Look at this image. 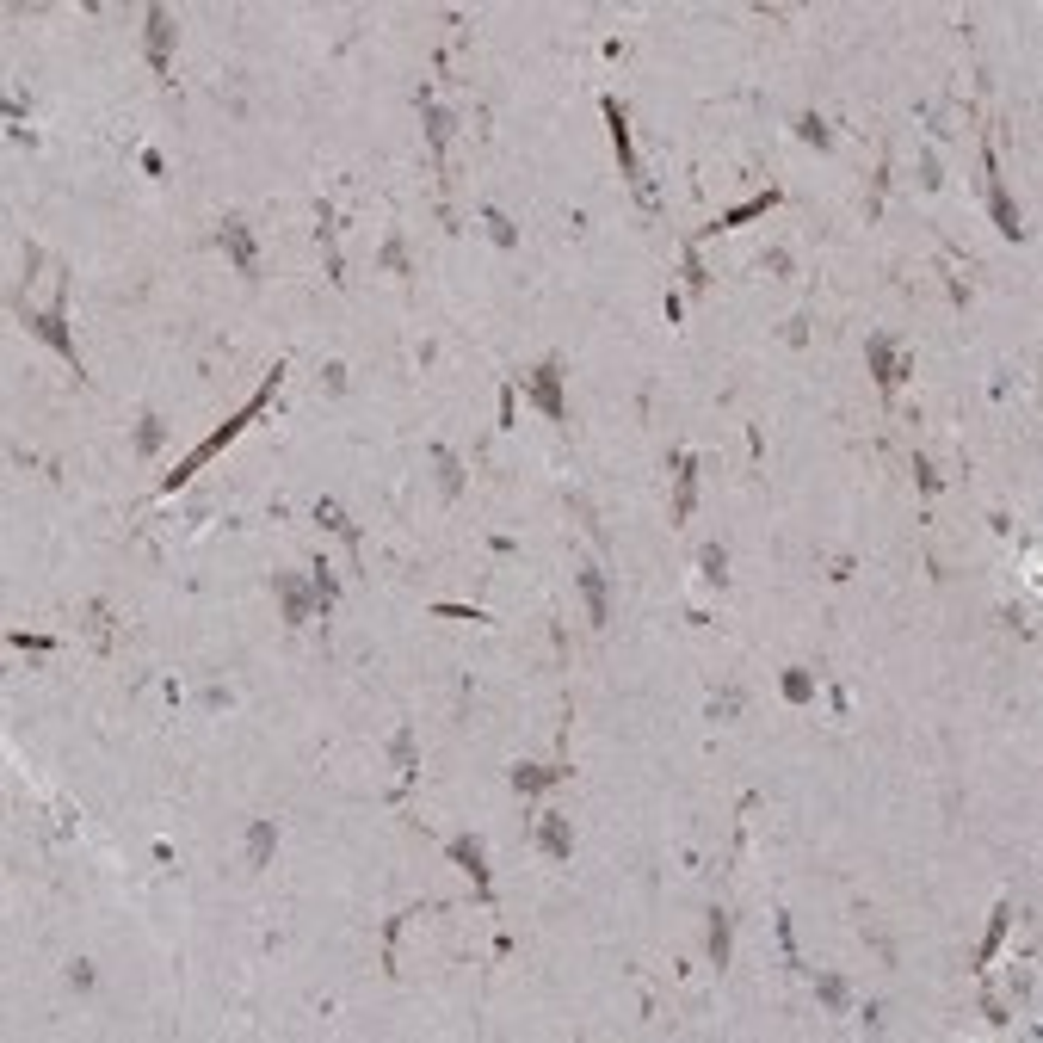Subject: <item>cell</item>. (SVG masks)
Masks as SVG:
<instances>
[{"instance_id":"d6986e66","label":"cell","mask_w":1043,"mask_h":1043,"mask_svg":"<svg viewBox=\"0 0 1043 1043\" xmlns=\"http://www.w3.org/2000/svg\"><path fill=\"white\" fill-rule=\"evenodd\" d=\"M272 852H278V821H254V834H247V865L266 871Z\"/></svg>"},{"instance_id":"30bf717a","label":"cell","mask_w":1043,"mask_h":1043,"mask_svg":"<svg viewBox=\"0 0 1043 1043\" xmlns=\"http://www.w3.org/2000/svg\"><path fill=\"white\" fill-rule=\"evenodd\" d=\"M692 500H698V457L673 451V519H692Z\"/></svg>"},{"instance_id":"6da1fadb","label":"cell","mask_w":1043,"mask_h":1043,"mask_svg":"<svg viewBox=\"0 0 1043 1043\" xmlns=\"http://www.w3.org/2000/svg\"><path fill=\"white\" fill-rule=\"evenodd\" d=\"M278 383H284V365H278V371H266V383L254 389V402H247V408H241V414H235L229 426H217V433H210V439H204V445H198L192 457H179V470H173V476H161V494H173L179 482H192V476H198V470H204V463H210V457H217V451H223L229 439H241V433H247V426H254V420L266 414V402H272V395H278Z\"/></svg>"},{"instance_id":"f1b7e54d","label":"cell","mask_w":1043,"mask_h":1043,"mask_svg":"<svg viewBox=\"0 0 1043 1043\" xmlns=\"http://www.w3.org/2000/svg\"><path fill=\"white\" fill-rule=\"evenodd\" d=\"M741 710H747V692H741V686H729V692L710 698V716H716V723H729V716H741Z\"/></svg>"},{"instance_id":"2e32d148","label":"cell","mask_w":1043,"mask_h":1043,"mask_svg":"<svg viewBox=\"0 0 1043 1043\" xmlns=\"http://www.w3.org/2000/svg\"><path fill=\"white\" fill-rule=\"evenodd\" d=\"M426 457H433V476H439V494H445V500H457V494H463V482H470V476H463V463H457V451H445V445H433V451H426Z\"/></svg>"},{"instance_id":"5bb4252c","label":"cell","mask_w":1043,"mask_h":1043,"mask_svg":"<svg viewBox=\"0 0 1043 1043\" xmlns=\"http://www.w3.org/2000/svg\"><path fill=\"white\" fill-rule=\"evenodd\" d=\"M420 118H426V142H433V155L445 161V149H451V112L445 105H433V93L420 87Z\"/></svg>"},{"instance_id":"cb8c5ba5","label":"cell","mask_w":1043,"mask_h":1043,"mask_svg":"<svg viewBox=\"0 0 1043 1043\" xmlns=\"http://www.w3.org/2000/svg\"><path fill=\"white\" fill-rule=\"evenodd\" d=\"M698 568H704V581H710V587H729V550H723V544H704Z\"/></svg>"},{"instance_id":"277c9868","label":"cell","mask_w":1043,"mask_h":1043,"mask_svg":"<svg viewBox=\"0 0 1043 1043\" xmlns=\"http://www.w3.org/2000/svg\"><path fill=\"white\" fill-rule=\"evenodd\" d=\"M865 365H871L877 389H883V395H895V389H902V377H908V352H902V340H895V334H871V346H865Z\"/></svg>"},{"instance_id":"e575fe53","label":"cell","mask_w":1043,"mask_h":1043,"mask_svg":"<svg viewBox=\"0 0 1043 1043\" xmlns=\"http://www.w3.org/2000/svg\"><path fill=\"white\" fill-rule=\"evenodd\" d=\"M321 389L340 395V389H346V365H321Z\"/></svg>"},{"instance_id":"f546056e","label":"cell","mask_w":1043,"mask_h":1043,"mask_svg":"<svg viewBox=\"0 0 1043 1043\" xmlns=\"http://www.w3.org/2000/svg\"><path fill=\"white\" fill-rule=\"evenodd\" d=\"M815 988H821V1000H827V1006H834V1013H846V1006H852V988H846L840 976H821Z\"/></svg>"},{"instance_id":"1f68e13d","label":"cell","mask_w":1043,"mask_h":1043,"mask_svg":"<svg viewBox=\"0 0 1043 1043\" xmlns=\"http://www.w3.org/2000/svg\"><path fill=\"white\" fill-rule=\"evenodd\" d=\"M920 186H926V192L945 186V173H939V161H932V155H920Z\"/></svg>"},{"instance_id":"ffe728a7","label":"cell","mask_w":1043,"mask_h":1043,"mask_svg":"<svg viewBox=\"0 0 1043 1043\" xmlns=\"http://www.w3.org/2000/svg\"><path fill=\"white\" fill-rule=\"evenodd\" d=\"M778 198H784L778 186H772V192H760V198H747V204L723 210V223H716V229H741V223H753V217H766V210H778Z\"/></svg>"},{"instance_id":"83f0119b","label":"cell","mask_w":1043,"mask_h":1043,"mask_svg":"<svg viewBox=\"0 0 1043 1043\" xmlns=\"http://www.w3.org/2000/svg\"><path fill=\"white\" fill-rule=\"evenodd\" d=\"M784 698H790V704H809V698H815V673H809V667H790V673H784Z\"/></svg>"},{"instance_id":"52a82bcc","label":"cell","mask_w":1043,"mask_h":1043,"mask_svg":"<svg viewBox=\"0 0 1043 1043\" xmlns=\"http://www.w3.org/2000/svg\"><path fill=\"white\" fill-rule=\"evenodd\" d=\"M142 31H149V62H155V75H167L173 68V44H179V19L167 7H149L142 13Z\"/></svg>"},{"instance_id":"e0dca14e","label":"cell","mask_w":1043,"mask_h":1043,"mask_svg":"<svg viewBox=\"0 0 1043 1043\" xmlns=\"http://www.w3.org/2000/svg\"><path fill=\"white\" fill-rule=\"evenodd\" d=\"M562 778H568V766H513V790H519V797H537V790H550Z\"/></svg>"},{"instance_id":"5b68a950","label":"cell","mask_w":1043,"mask_h":1043,"mask_svg":"<svg viewBox=\"0 0 1043 1043\" xmlns=\"http://www.w3.org/2000/svg\"><path fill=\"white\" fill-rule=\"evenodd\" d=\"M519 389H525L550 420H568V402H562V358H544V365H531V371L519 377Z\"/></svg>"},{"instance_id":"603a6c76","label":"cell","mask_w":1043,"mask_h":1043,"mask_svg":"<svg viewBox=\"0 0 1043 1043\" xmlns=\"http://www.w3.org/2000/svg\"><path fill=\"white\" fill-rule=\"evenodd\" d=\"M1006 926H1013V908H994V920H988V939H982V951H976V969H988L994 963V951H1000V939H1006Z\"/></svg>"},{"instance_id":"7402d4cb","label":"cell","mask_w":1043,"mask_h":1043,"mask_svg":"<svg viewBox=\"0 0 1043 1043\" xmlns=\"http://www.w3.org/2000/svg\"><path fill=\"white\" fill-rule=\"evenodd\" d=\"M161 445H167V420L161 414H142L136 420V457H155Z\"/></svg>"},{"instance_id":"836d02e7","label":"cell","mask_w":1043,"mask_h":1043,"mask_svg":"<svg viewBox=\"0 0 1043 1043\" xmlns=\"http://www.w3.org/2000/svg\"><path fill=\"white\" fill-rule=\"evenodd\" d=\"M914 482H920V494H939V476H932L926 457H914Z\"/></svg>"},{"instance_id":"4316f807","label":"cell","mask_w":1043,"mask_h":1043,"mask_svg":"<svg viewBox=\"0 0 1043 1043\" xmlns=\"http://www.w3.org/2000/svg\"><path fill=\"white\" fill-rule=\"evenodd\" d=\"M315 605H321V611H334V605H340V581H334V568H328V562H315Z\"/></svg>"},{"instance_id":"7a4b0ae2","label":"cell","mask_w":1043,"mask_h":1043,"mask_svg":"<svg viewBox=\"0 0 1043 1043\" xmlns=\"http://www.w3.org/2000/svg\"><path fill=\"white\" fill-rule=\"evenodd\" d=\"M25 328L38 334L44 346H56L68 365L81 371V346H75V334H68V284H56V303L50 309H38V315H25Z\"/></svg>"},{"instance_id":"484cf974","label":"cell","mask_w":1043,"mask_h":1043,"mask_svg":"<svg viewBox=\"0 0 1043 1043\" xmlns=\"http://www.w3.org/2000/svg\"><path fill=\"white\" fill-rule=\"evenodd\" d=\"M797 136L809 142V149H834V130H827V118H815V112L797 118Z\"/></svg>"},{"instance_id":"ac0fdd59","label":"cell","mask_w":1043,"mask_h":1043,"mask_svg":"<svg viewBox=\"0 0 1043 1043\" xmlns=\"http://www.w3.org/2000/svg\"><path fill=\"white\" fill-rule=\"evenodd\" d=\"M729 951H735V920H729V908H716L710 914V963L729 969Z\"/></svg>"},{"instance_id":"44dd1931","label":"cell","mask_w":1043,"mask_h":1043,"mask_svg":"<svg viewBox=\"0 0 1043 1043\" xmlns=\"http://www.w3.org/2000/svg\"><path fill=\"white\" fill-rule=\"evenodd\" d=\"M315 519L328 525V531H340V537H346V550H352V568H358V525H352V519H346L340 507H334V500H321V507H315Z\"/></svg>"},{"instance_id":"d4e9b609","label":"cell","mask_w":1043,"mask_h":1043,"mask_svg":"<svg viewBox=\"0 0 1043 1043\" xmlns=\"http://www.w3.org/2000/svg\"><path fill=\"white\" fill-rule=\"evenodd\" d=\"M482 229H488L494 247H519V229L507 223V210H494V204H488V210H482Z\"/></svg>"},{"instance_id":"d6a6232c","label":"cell","mask_w":1043,"mask_h":1043,"mask_svg":"<svg viewBox=\"0 0 1043 1043\" xmlns=\"http://www.w3.org/2000/svg\"><path fill=\"white\" fill-rule=\"evenodd\" d=\"M383 266L389 272H408V247L402 241H383Z\"/></svg>"},{"instance_id":"8fae6325","label":"cell","mask_w":1043,"mask_h":1043,"mask_svg":"<svg viewBox=\"0 0 1043 1043\" xmlns=\"http://www.w3.org/2000/svg\"><path fill=\"white\" fill-rule=\"evenodd\" d=\"M272 587H278V599H284V618H291V624H309L315 611H321V605H315V587H303V574H278Z\"/></svg>"},{"instance_id":"4fadbf2b","label":"cell","mask_w":1043,"mask_h":1043,"mask_svg":"<svg viewBox=\"0 0 1043 1043\" xmlns=\"http://www.w3.org/2000/svg\"><path fill=\"white\" fill-rule=\"evenodd\" d=\"M581 593H587V624H611V587H605V568H581Z\"/></svg>"},{"instance_id":"8992f818","label":"cell","mask_w":1043,"mask_h":1043,"mask_svg":"<svg viewBox=\"0 0 1043 1043\" xmlns=\"http://www.w3.org/2000/svg\"><path fill=\"white\" fill-rule=\"evenodd\" d=\"M445 852H451V865H457V871H470V883H476V902H488V895H494V883H488V846H482L476 834H451V840H445Z\"/></svg>"},{"instance_id":"7c38bea8","label":"cell","mask_w":1043,"mask_h":1043,"mask_svg":"<svg viewBox=\"0 0 1043 1043\" xmlns=\"http://www.w3.org/2000/svg\"><path fill=\"white\" fill-rule=\"evenodd\" d=\"M537 846H544V852L556 858V865H568V858H574V821L550 809L544 821H537Z\"/></svg>"},{"instance_id":"3957f363","label":"cell","mask_w":1043,"mask_h":1043,"mask_svg":"<svg viewBox=\"0 0 1043 1043\" xmlns=\"http://www.w3.org/2000/svg\"><path fill=\"white\" fill-rule=\"evenodd\" d=\"M605 124H611V149H618V167H624V179L636 186V198L655 210V186L642 179V167H636V142H630V118H624V105L618 99H605Z\"/></svg>"},{"instance_id":"9c48e42d","label":"cell","mask_w":1043,"mask_h":1043,"mask_svg":"<svg viewBox=\"0 0 1043 1043\" xmlns=\"http://www.w3.org/2000/svg\"><path fill=\"white\" fill-rule=\"evenodd\" d=\"M988 210H994V223H1000V235L1006 241H1025V217H1019V204H1013V192L994 179V155H988Z\"/></svg>"},{"instance_id":"8d00e7d4","label":"cell","mask_w":1043,"mask_h":1043,"mask_svg":"<svg viewBox=\"0 0 1043 1043\" xmlns=\"http://www.w3.org/2000/svg\"><path fill=\"white\" fill-rule=\"evenodd\" d=\"M68 982H75V988H93V963H68Z\"/></svg>"},{"instance_id":"4dcf8cb0","label":"cell","mask_w":1043,"mask_h":1043,"mask_svg":"<svg viewBox=\"0 0 1043 1043\" xmlns=\"http://www.w3.org/2000/svg\"><path fill=\"white\" fill-rule=\"evenodd\" d=\"M686 291H710V272L698 260V247H686Z\"/></svg>"},{"instance_id":"9a60e30c","label":"cell","mask_w":1043,"mask_h":1043,"mask_svg":"<svg viewBox=\"0 0 1043 1043\" xmlns=\"http://www.w3.org/2000/svg\"><path fill=\"white\" fill-rule=\"evenodd\" d=\"M389 760H395V784H414L420 778V753H414V729H395V741H389Z\"/></svg>"},{"instance_id":"ba28073f","label":"cell","mask_w":1043,"mask_h":1043,"mask_svg":"<svg viewBox=\"0 0 1043 1043\" xmlns=\"http://www.w3.org/2000/svg\"><path fill=\"white\" fill-rule=\"evenodd\" d=\"M217 241H223V254L235 260L241 278H260V247H254V229H247L241 217H229V223L217 229Z\"/></svg>"},{"instance_id":"d590c367","label":"cell","mask_w":1043,"mask_h":1043,"mask_svg":"<svg viewBox=\"0 0 1043 1043\" xmlns=\"http://www.w3.org/2000/svg\"><path fill=\"white\" fill-rule=\"evenodd\" d=\"M760 266H766V272H772V278H790V254H784V247H772V254H766V260H760Z\"/></svg>"}]
</instances>
